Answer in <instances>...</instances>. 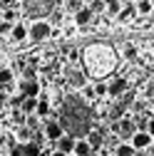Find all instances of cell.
<instances>
[{
    "label": "cell",
    "mask_w": 154,
    "mask_h": 156,
    "mask_svg": "<svg viewBox=\"0 0 154 156\" xmlns=\"http://www.w3.org/2000/svg\"><path fill=\"white\" fill-rule=\"evenodd\" d=\"M92 107L80 99V97H65V104L60 109V119H57V124L62 126V131L67 129L72 136V139H82V136H87V131H92Z\"/></svg>",
    "instance_id": "1"
},
{
    "label": "cell",
    "mask_w": 154,
    "mask_h": 156,
    "mask_svg": "<svg viewBox=\"0 0 154 156\" xmlns=\"http://www.w3.org/2000/svg\"><path fill=\"white\" fill-rule=\"evenodd\" d=\"M114 67H117V52L109 45H90L85 50V72L90 77L102 80V77L114 72Z\"/></svg>",
    "instance_id": "2"
},
{
    "label": "cell",
    "mask_w": 154,
    "mask_h": 156,
    "mask_svg": "<svg viewBox=\"0 0 154 156\" xmlns=\"http://www.w3.org/2000/svg\"><path fill=\"white\" fill-rule=\"evenodd\" d=\"M23 5L30 17H42V15L52 12V5H57V3L55 0H37V3H23Z\"/></svg>",
    "instance_id": "3"
},
{
    "label": "cell",
    "mask_w": 154,
    "mask_h": 156,
    "mask_svg": "<svg viewBox=\"0 0 154 156\" xmlns=\"http://www.w3.org/2000/svg\"><path fill=\"white\" fill-rule=\"evenodd\" d=\"M50 35H52V25L47 20H35L28 30V37H32V40H47Z\"/></svg>",
    "instance_id": "4"
},
{
    "label": "cell",
    "mask_w": 154,
    "mask_h": 156,
    "mask_svg": "<svg viewBox=\"0 0 154 156\" xmlns=\"http://www.w3.org/2000/svg\"><path fill=\"white\" fill-rule=\"evenodd\" d=\"M129 141H132V144H129L132 151H147V149L152 146V134H147V131H134Z\"/></svg>",
    "instance_id": "5"
},
{
    "label": "cell",
    "mask_w": 154,
    "mask_h": 156,
    "mask_svg": "<svg viewBox=\"0 0 154 156\" xmlns=\"http://www.w3.org/2000/svg\"><path fill=\"white\" fill-rule=\"evenodd\" d=\"M112 129L119 134V139H132V134H134V122L129 119V116H122L119 122H114Z\"/></svg>",
    "instance_id": "6"
},
{
    "label": "cell",
    "mask_w": 154,
    "mask_h": 156,
    "mask_svg": "<svg viewBox=\"0 0 154 156\" xmlns=\"http://www.w3.org/2000/svg\"><path fill=\"white\" fill-rule=\"evenodd\" d=\"M127 89H129V82L124 80V77H114L112 82H107V94L109 97H122Z\"/></svg>",
    "instance_id": "7"
},
{
    "label": "cell",
    "mask_w": 154,
    "mask_h": 156,
    "mask_svg": "<svg viewBox=\"0 0 154 156\" xmlns=\"http://www.w3.org/2000/svg\"><path fill=\"white\" fill-rule=\"evenodd\" d=\"M67 82L72 89H82V87H87V77L80 69H67Z\"/></svg>",
    "instance_id": "8"
},
{
    "label": "cell",
    "mask_w": 154,
    "mask_h": 156,
    "mask_svg": "<svg viewBox=\"0 0 154 156\" xmlns=\"http://www.w3.org/2000/svg\"><path fill=\"white\" fill-rule=\"evenodd\" d=\"M20 92H23L25 99H37V97H40V82H37V80L23 82V84H20Z\"/></svg>",
    "instance_id": "9"
},
{
    "label": "cell",
    "mask_w": 154,
    "mask_h": 156,
    "mask_svg": "<svg viewBox=\"0 0 154 156\" xmlns=\"http://www.w3.org/2000/svg\"><path fill=\"white\" fill-rule=\"evenodd\" d=\"M85 141H87V146H90L92 154H94V151H100V149L105 146V134H102L100 129H97V131H87V139H85Z\"/></svg>",
    "instance_id": "10"
},
{
    "label": "cell",
    "mask_w": 154,
    "mask_h": 156,
    "mask_svg": "<svg viewBox=\"0 0 154 156\" xmlns=\"http://www.w3.org/2000/svg\"><path fill=\"white\" fill-rule=\"evenodd\" d=\"M55 144H57V151L65 154V156H67V154H72V149H75V139H72V136H67V134H62Z\"/></svg>",
    "instance_id": "11"
},
{
    "label": "cell",
    "mask_w": 154,
    "mask_h": 156,
    "mask_svg": "<svg viewBox=\"0 0 154 156\" xmlns=\"http://www.w3.org/2000/svg\"><path fill=\"white\" fill-rule=\"evenodd\" d=\"M62 134H65V131H62V126L57 124V122H47V124H45V136H47L50 141H57Z\"/></svg>",
    "instance_id": "12"
},
{
    "label": "cell",
    "mask_w": 154,
    "mask_h": 156,
    "mask_svg": "<svg viewBox=\"0 0 154 156\" xmlns=\"http://www.w3.org/2000/svg\"><path fill=\"white\" fill-rule=\"evenodd\" d=\"M20 149H23V156H40V144H37L35 139L20 144Z\"/></svg>",
    "instance_id": "13"
},
{
    "label": "cell",
    "mask_w": 154,
    "mask_h": 156,
    "mask_svg": "<svg viewBox=\"0 0 154 156\" xmlns=\"http://www.w3.org/2000/svg\"><path fill=\"white\" fill-rule=\"evenodd\" d=\"M90 20H92V12H90L87 8H82V10H77V12H75V25H80V27H82V25H87Z\"/></svg>",
    "instance_id": "14"
},
{
    "label": "cell",
    "mask_w": 154,
    "mask_h": 156,
    "mask_svg": "<svg viewBox=\"0 0 154 156\" xmlns=\"http://www.w3.org/2000/svg\"><path fill=\"white\" fill-rule=\"evenodd\" d=\"M72 151H75L77 156H90V154H92V149L87 146V141H85V139H77V141H75V149H72Z\"/></svg>",
    "instance_id": "15"
},
{
    "label": "cell",
    "mask_w": 154,
    "mask_h": 156,
    "mask_svg": "<svg viewBox=\"0 0 154 156\" xmlns=\"http://www.w3.org/2000/svg\"><path fill=\"white\" fill-rule=\"evenodd\" d=\"M10 35H13V40H17V42H23L25 37H28V27H25V25H13Z\"/></svg>",
    "instance_id": "16"
},
{
    "label": "cell",
    "mask_w": 154,
    "mask_h": 156,
    "mask_svg": "<svg viewBox=\"0 0 154 156\" xmlns=\"http://www.w3.org/2000/svg\"><path fill=\"white\" fill-rule=\"evenodd\" d=\"M124 109H127V104H124V102H122V104H114V107L109 109V119H112V124L122 119V114H124Z\"/></svg>",
    "instance_id": "17"
},
{
    "label": "cell",
    "mask_w": 154,
    "mask_h": 156,
    "mask_svg": "<svg viewBox=\"0 0 154 156\" xmlns=\"http://www.w3.org/2000/svg\"><path fill=\"white\" fill-rule=\"evenodd\" d=\"M35 112L40 114V116H47V114H50V99H47V97H40V99H37Z\"/></svg>",
    "instance_id": "18"
},
{
    "label": "cell",
    "mask_w": 154,
    "mask_h": 156,
    "mask_svg": "<svg viewBox=\"0 0 154 156\" xmlns=\"http://www.w3.org/2000/svg\"><path fill=\"white\" fill-rule=\"evenodd\" d=\"M152 10H154V3H152V0H139L137 8H134V12H142V15H152Z\"/></svg>",
    "instance_id": "19"
},
{
    "label": "cell",
    "mask_w": 154,
    "mask_h": 156,
    "mask_svg": "<svg viewBox=\"0 0 154 156\" xmlns=\"http://www.w3.org/2000/svg\"><path fill=\"white\" fill-rule=\"evenodd\" d=\"M35 107H37V99H23V104H20V109H23V114H28V116H32V112H35Z\"/></svg>",
    "instance_id": "20"
},
{
    "label": "cell",
    "mask_w": 154,
    "mask_h": 156,
    "mask_svg": "<svg viewBox=\"0 0 154 156\" xmlns=\"http://www.w3.org/2000/svg\"><path fill=\"white\" fill-rule=\"evenodd\" d=\"M85 8H87L92 15H94V12H105V0H92V3H87Z\"/></svg>",
    "instance_id": "21"
},
{
    "label": "cell",
    "mask_w": 154,
    "mask_h": 156,
    "mask_svg": "<svg viewBox=\"0 0 154 156\" xmlns=\"http://www.w3.org/2000/svg\"><path fill=\"white\" fill-rule=\"evenodd\" d=\"M105 10H107L109 15H119V10H122V3H119V0H109V3H105Z\"/></svg>",
    "instance_id": "22"
},
{
    "label": "cell",
    "mask_w": 154,
    "mask_h": 156,
    "mask_svg": "<svg viewBox=\"0 0 154 156\" xmlns=\"http://www.w3.org/2000/svg\"><path fill=\"white\" fill-rule=\"evenodd\" d=\"M114 156H134V151H132L129 144H117V149H114Z\"/></svg>",
    "instance_id": "23"
},
{
    "label": "cell",
    "mask_w": 154,
    "mask_h": 156,
    "mask_svg": "<svg viewBox=\"0 0 154 156\" xmlns=\"http://www.w3.org/2000/svg\"><path fill=\"white\" fill-rule=\"evenodd\" d=\"M132 15H134V5H132V3H122L119 17H122V20H127V17H132Z\"/></svg>",
    "instance_id": "24"
},
{
    "label": "cell",
    "mask_w": 154,
    "mask_h": 156,
    "mask_svg": "<svg viewBox=\"0 0 154 156\" xmlns=\"http://www.w3.org/2000/svg\"><path fill=\"white\" fill-rule=\"evenodd\" d=\"M8 82H13V72L10 69H0V87L8 84Z\"/></svg>",
    "instance_id": "25"
},
{
    "label": "cell",
    "mask_w": 154,
    "mask_h": 156,
    "mask_svg": "<svg viewBox=\"0 0 154 156\" xmlns=\"http://www.w3.org/2000/svg\"><path fill=\"white\" fill-rule=\"evenodd\" d=\"M65 5H67V10H72V12H77V10L85 8V3H80V0H70V3H65Z\"/></svg>",
    "instance_id": "26"
},
{
    "label": "cell",
    "mask_w": 154,
    "mask_h": 156,
    "mask_svg": "<svg viewBox=\"0 0 154 156\" xmlns=\"http://www.w3.org/2000/svg\"><path fill=\"white\" fill-rule=\"evenodd\" d=\"M124 57H127V60H134V57H137V47H134V45H127V47H124Z\"/></svg>",
    "instance_id": "27"
},
{
    "label": "cell",
    "mask_w": 154,
    "mask_h": 156,
    "mask_svg": "<svg viewBox=\"0 0 154 156\" xmlns=\"http://www.w3.org/2000/svg\"><path fill=\"white\" fill-rule=\"evenodd\" d=\"M92 89H94V97H102V94H107V84H105V82H100V84H94Z\"/></svg>",
    "instance_id": "28"
},
{
    "label": "cell",
    "mask_w": 154,
    "mask_h": 156,
    "mask_svg": "<svg viewBox=\"0 0 154 156\" xmlns=\"http://www.w3.org/2000/svg\"><path fill=\"white\" fill-rule=\"evenodd\" d=\"M10 30H13V25H10V23H5V20H0V35H8Z\"/></svg>",
    "instance_id": "29"
},
{
    "label": "cell",
    "mask_w": 154,
    "mask_h": 156,
    "mask_svg": "<svg viewBox=\"0 0 154 156\" xmlns=\"http://www.w3.org/2000/svg\"><path fill=\"white\" fill-rule=\"evenodd\" d=\"M10 156H23V149H20V144H15V146L10 149Z\"/></svg>",
    "instance_id": "30"
},
{
    "label": "cell",
    "mask_w": 154,
    "mask_h": 156,
    "mask_svg": "<svg viewBox=\"0 0 154 156\" xmlns=\"http://www.w3.org/2000/svg\"><path fill=\"white\" fill-rule=\"evenodd\" d=\"M85 89V99H92V97H94V89L92 87H82Z\"/></svg>",
    "instance_id": "31"
},
{
    "label": "cell",
    "mask_w": 154,
    "mask_h": 156,
    "mask_svg": "<svg viewBox=\"0 0 154 156\" xmlns=\"http://www.w3.org/2000/svg\"><path fill=\"white\" fill-rule=\"evenodd\" d=\"M3 107H5V92L0 89V109H3Z\"/></svg>",
    "instance_id": "32"
},
{
    "label": "cell",
    "mask_w": 154,
    "mask_h": 156,
    "mask_svg": "<svg viewBox=\"0 0 154 156\" xmlns=\"http://www.w3.org/2000/svg\"><path fill=\"white\" fill-rule=\"evenodd\" d=\"M52 156H65V154H60V151H55V154H52Z\"/></svg>",
    "instance_id": "33"
},
{
    "label": "cell",
    "mask_w": 154,
    "mask_h": 156,
    "mask_svg": "<svg viewBox=\"0 0 154 156\" xmlns=\"http://www.w3.org/2000/svg\"><path fill=\"white\" fill-rule=\"evenodd\" d=\"M90 156H97V154H90Z\"/></svg>",
    "instance_id": "34"
}]
</instances>
